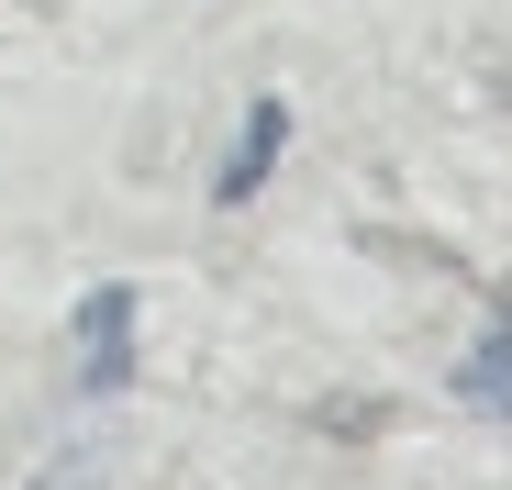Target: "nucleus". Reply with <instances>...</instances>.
Returning <instances> with one entry per match:
<instances>
[{"label": "nucleus", "instance_id": "f257e3e1", "mask_svg": "<svg viewBox=\"0 0 512 490\" xmlns=\"http://www.w3.org/2000/svg\"><path fill=\"white\" fill-rule=\"evenodd\" d=\"M134 379V279H101L90 301H78V390H123Z\"/></svg>", "mask_w": 512, "mask_h": 490}, {"label": "nucleus", "instance_id": "f03ea898", "mask_svg": "<svg viewBox=\"0 0 512 490\" xmlns=\"http://www.w3.org/2000/svg\"><path fill=\"white\" fill-rule=\"evenodd\" d=\"M279 145H290V101H245V134L223 145V168H212V201H223V212H245L256 190L279 179Z\"/></svg>", "mask_w": 512, "mask_h": 490}, {"label": "nucleus", "instance_id": "7ed1b4c3", "mask_svg": "<svg viewBox=\"0 0 512 490\" xmlns=\"http://www.w3.org/2000/svg\"><path fill=\"white\" fill-rule=\"evenodd\" d=\"M457 401L490 413V424H512V312H490V335L457 357Z\"/></svg>", "mask_w": 512, "mask_h": 490}, {"label": "nucleus", "instance_id": "20e7f679", "mask_svg": "<svg viewBox=\"0 0 512 490\" xmlns=\"http://www.w3.org/2000/svg\"><path fill=\"white\" fill-rule=\"evenodd\" d=\"M101 468H112L101 446H67V457H45V479H34V490H101Z\"/></svg>", "mask_w": 512, "mask_h": 490}, {"label": "nucleus", "instance_id": "39448f33", "mask_svg": "<svg viewBox=\"0 0 512 490\" xmlns=\"http://www.w3.org/2000/svg\"><path fill=\"white\" fill-rule=\"evenodd\" d=\"M501 101H512V67H501Z\"/></svg>", "mask_w": 512, "mask_h": 490}]
</instances>
